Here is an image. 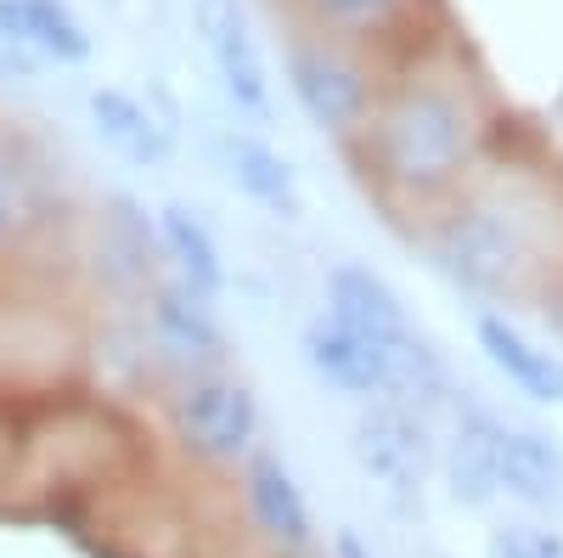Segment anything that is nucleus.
Listing matches in <instances>:
<instances>
[{
    "label": "nucleus",
    "mask_w": 563,
    "mask_h": 558,
    "mask_svg": "<svg viewBox=\"0 0 563 558\" xmlns=\"http://www.w3.org/2000/svg\"><path fill=\"white\" fill-rule=\"evenodd\" d=\"M479 108L451 79H406L372 108L366 153L395 204H451L479 158Z\"/></svg>",
    "instance_id": "nucleus-1"
},
{
    "label": "nucleus",
    "mask_w": 563,
    "mask_h": 558,
    "mask_svg": "<svg viewBox=\"0 0 563 558\" xmlns=\"http://www.w3.org/2000/svg\"><path fill=\"white\" fill-rule=\"evenodd\" d=\"M429 249L456 288L490 305H512L536 288L547 265V231L536 204L512 198L507 186H490V193H462L445 204Z\"/></svg>",
    "instance_id": "nucleus-2"
},
{
    "label": "nucleus",
    "mask_w": 563,
    "mask_h": 558,
    "mask_svg": "<svg viewBox=\"0 0 563 558\" xmlns=\"http://www.w3.org/2000/svg\"><path fill=\"white\" fill-rule=\"evenodd\" d=\"M321 299H327L321 316H333L344 333L366 339L372 350L384 355L389 401H395V406H411V412H422V417H434L440 406L456 401L445 355L434 350V339L411 321L406 299H400L372 265L339 260L333 271H327V283H321Z\"/></svg>",
    "instance_id": "nucleus-3"
},
{
    "label": "nucleus",
    "mask_w": 563,
    "mask_h": 558,
    "mask_svg": "<svg viewBox=\"0 0 563 558\" xmlns=\"http://www.w3.org/2000/svg\"><path fill=\"white\" fill-rule=\"evenodd\" d=\"M169 435L186 457L231 469L260 451V395L238 372H203V379H180L169 395Z\"/></svg>",
    "instance_id": "nucleus-4"
},
{
    "label": "nucleus",
    "mask_w": 563,
    "mask_h": 558,
    "mask_svg": "<svg viewBox=\"0 0 563 558\" xmlns=\"http://www.w3.org/2000/svg\"><path fill=\"white\" fill-rule=\"evenodd\" d=\"M350 457L384 491L389 507H417L422 491H429V474L440 469V446H434L429 417L411 406H395V401H372L355 412Z\"/></svg>",
    "instance_id": "nucleus-5"
},
{
    "label": "nucleus",
    "mask_w": 563,
    "mask_h": 558,
    "mask_svg": "<svg viewBox=\"0 0 563 558\" xmlns=\"http://www.w3.org/2000/svg\"><path fill=\"white\" fill-rule=\"evenodd\" d=\"M288 90L321 135H355L378 108L366 63L327 34H299L288 45Z\"/></svg>",
    "instance_id": "nucleus-6"
},
{
    "label": "nucleus",
    "mask_w": 563,
    "mask_h": 558,
    "mask_svg": "<svg viewBox=\"0 0 563 558\" xmlns=\"http://www.w3.org/2000/svg\"><path fill=\"white\" fill-rule=\"evenodd\" d=\"M192 29H198V45L225 90V102L249 113L254 124H265L276 113V79H271L265 45L243 12V0H192Z\"/></svg>",
    "instance_id": "nucleus-7"
},
{
    "label": "nucleus",
    "mask_w": 563,
    "mask_h": 558,
    "mask_svg": "<svg viewBox=\"0 0 563 558\" xmlns=\"http://www.w3.org/2000/svg\"><path fill=\"white\" fill-rule=\"evenodd\" d=\"M147 339L153 350L180 372V379H203V372H225L231 361V333L214 316V299L192 294L175 276H158L147 288Z\"/></svg>",
    "instance_id": "nucleus-8"
},
{
    "label": "nucleus",
    "mask_w": 563,
    "mask_h": 558,
    "mask_svg": "<svg viewBox=\"0 0 563 558\" xmlns=\"http://www.w3.org/2000/svg\"><path fill=\"white\" fill-rule=\"evenodd\" d=\"M90 63V29L68 0H0V79Z\"/></svg>",
    "instance_id": "nucleus-9"
},
{
    "label": "nucleus",
    "mask_w": 563,
    "mask_h": 558,
    "mask_svg": "<svg viewBox=\"0 0 563 558\" xmlns=\"http://www.w3.org/2000/svg\"><path fill=\"white\" fill-rule=\"evenodd\" d=\"M501 435H507V417L496 406H485L479 395L456 390L451 429L440 440V480L456 507L501 502Z\"/></svg>",
    "instance_id": "nucleus-10"
},
{
    "label": "nucleus",
    "mask_w": 563,
    "mask_h": 558,
    "mask_svg": "<svg viewBox=\"0 0 563 558\" xmlns=\"http://www.w3.org/2000/svg\"><path fill=\"white\" fill-rule=\"evenodd\" d=\"M243 502H249V519L254 530L282 552V558H305L316 541V514L294 480V469L282 462L276 451H254L243 462Z\"/></svg>",
    "instance_id": "nucleus-11"
},
{
    "label": "nucleus",
    "mask_w": 563,
    "mask_h": 558,
    "mask_svg": "<svg viewBox=\"0 0 563 558\" xmlns=\"http://www.w3.org/2000/svg\"><path fill=\"white\" fill-rule=\"evenodd\" d=\"M299 355H305V366L316 372V379H321L327 390H339V395H350V401H361V406L389 401V372H384V355L372 350L366 339L344 333L333 316H310V321H305V333H299Z\"/></svg>",
    "instance_id": "nucleus-12"
},
{
    "label": "nucleus",
    "mask_w": 563,
    "mask_h": 558,
    "mask_svg": "<svg viewBox=\"0 0 563 558\" xmlns=\"http://www.w3.org/2000/svg\"><path fill=\"white\" fill-rule=\"evenodd\" d=\"M220 153H225V175H231V186L254 204V209H265L271 220H305V186H299V169L282 158L265 135H254V130H231L225 142H220Z\"/></svg>",
    "instance_id": "nucleus-13"
},
{
    "label": "nucleus",
    "mask_w": 563,
    "mask_h": 558,
    "mask_svg": "<svg viewBox=\"0 0 563 558\" xmlns=\"http://www.w3.org/2000/svg\"><path fill=\"white\" fill-rule=\"evenodd\" d=\"M474 339H479L485 361L519 395H530L536 406H563V361L552 350H541L525 328H512L501 310H479L474 316Z\"/></svg>",
    "instance_id": "nucleus-14"
},
{
    "label": "nucleus",
    "mask_w": 563,
    "mask_h": 558,
    "mask_svg": "<svg viewBox=\"0 0 563 558\" xmlns=\"http://www.w3.org/2000/svg\"><path fill=\"white\" fill-rule=\"evenodd\" d=\"M90 124H97V135L124 158V164H135V169H158V164H169V153H175V135H169V124L135 97V90H124V85H90Z\"/></svg>",
    "instance_id": "nucleus-15"
},
{
    "label": "nucleus",
    "mask_w": 563,
    "mask_h": 558,
    "mask_svg": "<svg viewBox=\"0 0 563 558\" xmlns=\"http://www.w3.org/2000/svg\"><path fill=\"white\" fill-rule=\"evenodd\" d=\"M158 249H164V260H169L175 283H186V288L203 294V299H220V294H225L231 271H225L220 238L209 231V220H203L198 209L164 204V209H158Z\"/></svg>",
    "instance_id": "nucleus-16"
},
{
    "label": "nucleus",
    "mask_w": 563,
    "mask_h": 558,
    "mask_svg": "<svg viewBox=\"0 0 563 558\" xmlns=\"http://www.w3.org/2000/svg\"><path fill=\"white\" fill-rule=\"evenodd\" d=\"M102 260L113 265V276L124 288H135L147 299V288L158 283V215H147L130 193H108L102 204Z\"/></svg>",
    "instance_id": "nucleus-17"
},
{
    "label": "nucleus",
    "mask_w": 563,
    "mask_h": 558,
    "mask_svg": "<svg viewBox=\"0 0 563 558\" xmlns=\"http://www.w3.org/2000/svg\"><path fill=\"white\" fill-rule=\"evenodd\" d=\"M501 496L519 507H558L563 502V446L541 429L507 424L501 435Z\"/></svg>",
    "instance_id": "nucleus-18"
},
{
    "label": "nucleus",
    "mask_w": 563,
    "mask_h": 558,
    "mask_svg": "<svg viewBox=\"0 0 563 558\" xmlns=\"http://www.w3.org/2000/svg\"><path fill=\"white\" fill-rule=\"evenodd\" d=\"M45 215H52V204H45L40 164L12 142V135H0V254L23 249L45 226Z\"/></svg>",
    "instance_id": "nucleus-19"
},
{
    "label": "nucleus",
    "mask_w": 563,
    "mask_h": 558,
    "mask_svg": "<svg viewBox=\"0 0 563 558\" xmlns=\"http://www.w3.org/2000/svg\"><path fill=\"white\" fill-rule=\"evenodd\" d=\"M406 7H411V0H305V18H310V34L355 45V40L389 34Z\"/></svg>",
    "instance_id": "nucleus-20"
},
{
    "label": "nucleus",
    "mask_w": 563,
    "mask_h": 558,
    "mask_svg": "<svg viewBox=\"0 0 563 558\" xmlns=\"http://www.w3.org/2000/svg\"><path fill=\"white\" fill-rule=\"evenodd\" d=\"M485 558H563V536L552 525H536V519H512V525L490 530Z\"/></svg>",
    "instance_id": "nucleus-21"
},
{
    "label": "nucleus",
    "mask_w": 563,
    "mask_h": 558,
    "mask_svg": "<svg viewBox=\"0 0 563 558\" xmlns=\"http://www.w3.org/2000/svg\"><path fill=\"white\" fill-rule=\"evenodd\" d=\"M333 558H378V552H372V547L361 541V530H350V525H344V530L333 536Z\"/></svg>",
    "instance_id": "nucleus-22"
},
{
    "label": "nucleus",
    "mask_w": 563,
    "mask_h": 558,
    "mask_svg": "<svg viewBox=\"0 0 563 558\" xmlns=\"http://www.w3.org/2000/svg\"><path fill=\"white\" fill-rule=\"evenodd\" d=\"M558 412H563V406H558Z\"/></svg>",
    "instance_id": "nucleus-23"
}]
</instances>
